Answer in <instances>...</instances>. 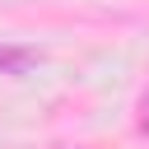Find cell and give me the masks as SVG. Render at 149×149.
Masks as SVG:
<instances>
[{
	"instance_id": "cell-1",
	"label": "cell",
	"mask_w": 149,
	"mask_h": 149,
	"mask_svg": "<svg viewBox=\"0 0 149 149\" xmlns=\"http://www.w3.org/2000/svg\"><path fill=\"white\" fill-rule=\"evenodd\" d=\"M28 65H37V51L33 47H0V74H19Z\"/></svg>"
},
{
	"instance_id": "cell-2",
	"label": "cell",
	"mask_w": 149,
	"mask_h": 149,
	"mask_svg": "<svg viewBox=\"0 0 149 149\" xmlns=\"http://www.w3.org/2000/svg\"><path fill=\"white\" fill-rule=\"evenodd\" d=\"M140 130H149V98L140 102Z\"/></svg>"
},
{
	"instance_id": "cell-3",
	"label": "cell",
	"mask_w": 149,
	"mask_h": 149,
	"mask_svg": "<svg viewBox=\"0 0 149 149\" xmlns=\"http://www.w3.org/2000/svg\"><path fill=\"white\" fill-rule=\"evenodd\" d=\"M70 149H88V144H70Z\"/></svg>"
}]
</instances>
